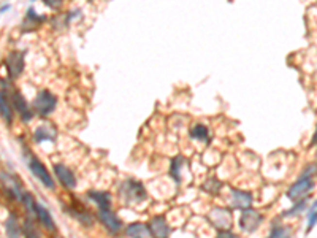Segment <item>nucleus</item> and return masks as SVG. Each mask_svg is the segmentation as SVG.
Masks as SVG:
<instances>
[{"instance_id":"nucleus-1","label":"nucleus","mask_w":317,"mask_h":238,"mask_svg":"<svg viewBox=\"0 0 317 238\" xmlns=\"http://www.w3.org/2000/svg\"><path fill=\"white\" fill-rule=\"evenodd\" d=\"M119 192H121V197L124 199L125 204H140L146 199V190L145 187L141 186L140 183L136 181H127L124 183L121 189H119Z\"/></svg>"},{"instance_id":"nucleus-2","label":"nucleus","mask_w":317,"mask_h":238,"mask_svg":"<svg viewBox=\"0 0 317 238\" xmlns=\"http://www.w3.org/2000/svg\"><path fill=\"white\" fill-rule=\"evenodd\" d=\"M57 99L48 91H41L33 100V110L38 113L40 116H48L56 110Z\"/></svg>"},{"instance_id":"nucleus-3","label":"nucleus","mask_w":317,"mask_h":238,"mask_svg":"<svg viewBox=\"0 0 317 238\" xmlns=\"http://www.w3.org/2000/svg\"><path fill=\"white\" fill-rule=\"evenodd\" d=\"M27 164H29V169H31V171L38 178V180L45 184L46 187H50L52 189L54 187V181H52V178L50 175V171L46 170V167L45 164H41L40 160L37 157H33V156H29L27 159Z\"/></svg>"},{"instance_id":"nucleus-4","label":"nucleus","mask_w":317,"mask_h":238,"mask_svg":"<svg viewBox=\"0 0 317 238\" xmlns=\"http://www.w3.org/2000/svg\"><path fill=\"white\" fill-rule=\"evenodd\" d=\"M314 187V180L311 176H303L300 178L294 186H292L289 189V192H287V195H289V199L292 200H298V199H301L304 194L308 192V190H311Z\"/></svg>"},{"instance_id":"nucleus-5","label":"nucleus","mask_w":317,"mask_h":238,"mask_svg":"<svg viewBox=\"0 0 317 238\" xmlns=\"http://www.w3.org/2000/svg\"><path fill=\"white\" fill-rule=\"evenodd\" d=\"M260 222H262V216L257 211L250 210V208H246L240 218V225L244 232H254L260 225Z\"/></svg>"},{"instance_id":"nucleus-6","label":"nucleus","mask_w":317,"mask_h":238,"mask_svg":"<svg viewBox=\"0 0 317 238\" xmlns=\"http://www.w3.org/2000/svg\"><path fill=\"white\" fill-rule=\"evenodd\" d=\"M209 219L211 222L216 225V227L227 230L232 225V214L229 210L225 208H214V210L209 213Z\"/></svg>"},{"instance_id":"nucleus-7","label":"nucleus","mask_w":317,"mask_h":238,"mask_svg":"<svg viewBox=\"0 0 317 238\" xmlns=\"http://www.w3.org/2000/svg\"><path fill=\"white\" fill-rule=\"evenodd\" d=\"M0 180H2L3 186L7 187L8 192L13 195L15 199L21 200L22 199V190H21V184H19V180H17L16 176L13 175H8V173H2L0 175Z\"/></svg>"},{"instance_id":"nucleus-8","label":"nucleus","mask_w":317,"mask_h":238,"mask_svg":"<svg viewBox=\"0 0 317 238\" xmlns=\"http://www.w3.org/2000/svg\"><path fill=\"white\" fill-rule=\"evenodd\" d=\"M232 204H233V208L246 210V208L252 205V195H250L249 192H244V190L233 189L232 190Z\"/></svg>"},{"instance_id":"nucleus-9","label":"nucleus","mask_w":317,"mask_h":238,"mask_svg":"<svg viewBox=\"0 0 317 238\" xmlns=\"http://www.w3.org/2000/svg\"><path fill=\"white\" fill-rule=\"evenodd\" d=\"M54 171H56V175H57V178H59V181H61L65 187L73 189V187L76 186V178H75V175L71 173V170H68L65 165L56 164V165H54Z\"/></svg>"},{"instance_id":"nucleus-10","label":"nucleus","mask_w":317,"mask_h":238,"mask_svg":"<svg viewBox=\"0 0 317 238\" xmlns=\"http://www.w3.org/2000/svg\"><path fill=\"white\" fill-rule=\"evenodd\" d=\"M100 219H101V222H103L105 227L108 229L110 232H113V234H117V232L121 230V225L122 224H121L119 218L113 211H110V210H100Z\"/></svg>"},{"instance_id":"nucleus-11","label":"nucleus","mask_w":317,"mask_h":238,"mask_svg":"<svg viewBox=\"0 0 317 238\" xmlns=\"http://www.w3.org/2000/svg\"><path fill=\"white\" fill-rule=\"evenodd\" d=\"M148 229H149V234L157 238H167L170 235V227L164 218H154Z\"/></svg>"},{"instance_id":"nucleus-12","label":"nucleus","mask_w":317,"mask_h":238,"mask_svg":"<svg viewBox=\"0 0 317 238\" xmlns=\"http://www.w3.org/2000/svg\"><path fill=\"white\" fill-rule=\"evenodd\" d=\"M7 68L10 71L11 78H16V76L21 75V71L24 68V57L21 52H13L10 54L7 59Z\"/></svg>"},{"instance_id":"nucleus-13","label":"nucleus","mask_w":317,"mask_h":238,"mask_svg":"<svg viewBox=\"0 0 317 238\" xmlns=\"http://www.w3.org/2000/svg\"><path fill=\"white\" fill-rule=\"evenodd\" d=\"M13 105L16 106L17 113L22 116L24 121H31V119H32V110H31V106H29V103L26 102V99H24L19 92H15Z\"/></svg>"},{"instance_id":"nucleus-14","label":"nucleus","mask_w":317,"mask_h":238,"mask_svg":"<svg viewBox=\"0 0 317 238\" xmlns=\"http://www.w3.org/2000/svg\"><path fill=\"white\" fill-rule=\"evenodd\" d=\"M35 213H37L40 222L45 225V229H48V230H54L56 229V224H54V221H52V216L43 205H37V210H35Z\"/></svg>"},{"instance_id":"nucleus-15","label":"nucleus","mask_w":317,"mask_h":238,"mask_svg":"<svg viewBox=\"0 0 317 238\" xmlns=\"http://www.w3.org/2000/svg\"><path fill=\"white\" fill-rule=\"evenodd\" d=\"M5 229H7V235L8 238H21L22 235V229L19 227V222L15 214H10L7 219V224H5Z\"/></svg>"},{"instance_id":"nucleus-16","label":"nucleus","mask_w":317,"mask_h":238,"mask_svg":"<svg viewBox=\"0 0 317 238\" xmlns=\"http://www.w3.org/2000/svg\"><path fill=\"white\" fill-rule=\"evenodd\" d=\"M125 234H127L130 238H148L149 235H151L146 225L145 224H138V222L130 224L127 227V230H125Z\"/></svg>"},{"instance_id":"nucleus-17","label":"nucleus","mask_w":317,"mask_h":238,"mask_svg":"<svg viewBox=\"0 0 317 238\" xmlns=\"http://www.w3.org/2000/svg\"><path fill=\"white\" fill-rule=\"evenodd\" d=\"M0 116L8 124L13 121V110H11V103L7 99V95H5V92H0Z\"/></svg>"},{"instance_id":"nucleus-18","label":"nucleus","mask_w":317,"mask_h":238,"mask_svg":"<svg viewBox=\"0 0 317 238\" xmlns=\"http://www.w3.org/2000/svg\"><path fill=\"white\" fill-rule=\"evenodd\" d=\"M89 197H91L95 204L99 205L100 210H110V206H111L110 194H106V192H89Z\"/></svg>"},{"instance_id":"nucleus-19","label":"nucleus","mask_w":317,"mask_h":238,"mask_svg":"<svg viewBox=\"0 0 317 238\" xmlns=\"http://www.w3.org/2000/svg\"><path fill=\"white\" fill-rule=\"evenodd\" d=\"M54 138H56L54 130H51L48 127H38L37 130H35V140H37L38 143H41V141H54Z\"/></svg>"},{"instance_id":"nucleus-20","label":"nucleus","mask_w":317,"mask_h":238,"mask_svg":"<svg viewBox=\"0 0 317 238\" xmlns=\"http://www.w3.org/2000/svg\"><path fill=\"white\" fill-rule=\"evenodd\" d=\"M190 136L195 140L206 141L208 140V129L203 126V124H197V126L192 129V132H190Z\"/></svg>"},{"instance_id":"nucleus-21","label":"nucleus","mask_w":317,"mask_h":238,"mask_svg":"<svg viewBox=\"0 0 317 238\" xmlns=\"http://www.w3.org/2000/svg\"><path fill=\"white\" fill-rule=\"evenodd\" d=\"M21 200H22V204L26 205L27 211L35 213V210H37V205H35V200H33V197H32L31 194H24Z\"/></svg>"},{"instance_id":"nucleus-22","label":"nucleus","mask_w":317,"mask_h":238,"mask_svg":"<svg viewBox=\"0 0 317 238\" xmlns=\"http://www.w3.org/2000/svg\"><path fill=\"white\" fill-rule=\"evenodd\" d=\"M184 164V159L183 157H176L175 160H173V164H171V175L175 176V180L179 181V165Z\"/></svg>"},{"instance_id":"nucleus-23","label":"nucleus","mask_w":317,"mask_h":238,"mask_svg":"<svg viewBox=\"0 0 317 238\" xmlns=\"http://www.w3.org/2000/svg\"><path fill=\"white\" fill-rule=\"evenodd\" d=\"M270 238H289V229H284V227L274 229Z\"/></svg>"},{"instance_id":"nucleus-24","label":"nucleus","mask_w":317,"mask_h":238,"mask_svg":"<svg viewBox=\"0 0 317 238\" xmlns=\"http://www.w3.org/2000/svg\"><path fill=\"white\" fill-rule=\"evenodd\" d=\"M24 232H26L27 238H38L37 230H35L33 225H31V221H26V227H24Z\"/></svg>"},{"instance_id":"nucleus-25","label":"nucleus","mask_w":317,"mask_h":238,"mask_svg":"<svg viewBox=\"0 0 317 238\" xmlns=\"http://www.w3.org/2000/svg\"><path fill=\"white\" fill-rule=\"evenodd\" d=\"M314 224H316V204L313 205V210H311L309 213V222H308V232L314 227Z\"/></svg>"},{"instance_id":"nucleus-26","label":"nucleus","mask_w":317,"mask_h":238,"mask_svg":"<svg viewBox=\"0 0 317 238\" xmlns=\"http://www.w3.org/2000/svg\"><path fill=\"white\" fill-rule=\"evenodd\" d=\"M303 206H304V202H300V204H298L294 210H290V211H287L285 214H292V213H295V211H301L303 210Z\"/></svg>"},{"instance_id":"nucleus-27","label":"nucleus","mask_w":317,"mask_h":238,"mask_svg":"<svg viewBox=\"0 0 317 238\" xmlns=\"http://www.w3.org/2000/svg\"><path fill=\"white\" fill-rule=\"evenodd\" d=\"M61 3L62 0H46V5H50V7H59Z\"/></svg>"},{"instance_id":"nucleus-28","label":"nucleus","mask_w":317,"mask_h":238,"mask_svg":"<svg viewBox=\"0 0 317 238\" xmlns=\"http://www.w3.org/2000/svg\"><path fill=\"white\" fill-rule=\"evenodd\" d=\"M217 238H238L236 235H233V234H230V232H222Z\"/></svg>"}]
</instances>
